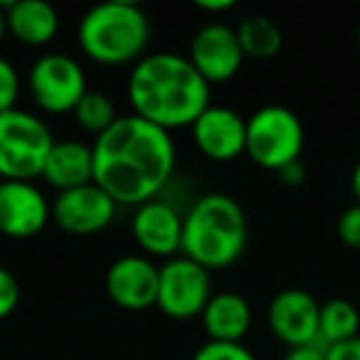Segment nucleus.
Instances as JSON below:
<instances>
[{
	"mask_svg": "<svg viewBox=\"0 0 360 360\" xmlns=\"http://www.w3.org/2000/svg\"><path fill=\"white\" fill-rule=\"evenodd\" d=\"M94 183L116 205L139 207L160 198L175 175L178 150L168 131L136 114L119 116L106 134L94 139Z\"/></svg>",
	"mask_w": 360,
	"mask_h": 360,
	"instance_id": "f257e3e1",
	"label": "nucleus"
},
{
	"mask_svg": "<svg viewBox=\"0 0 360 360\" xmlns=\"http://www.w3.org/2000/svg\"><path fill=\"white\" fill-rule=\"evenodd\" d=\"M212 86L188 55L150 52L131 67L126 96L136 116L163 131L191 129L210 106Z\"/></svg>",
	"mask_w": 360,
	"mask_h": 360,
	"instance_id": "f03ea898",
	"label": "nucleus"
},
{
	"mask_svg": "<svg viewBox=\"0 0 360 360\" xmlns=\"http://www.w3.org/2000/svg\"><path fill=\"white\" fill-rule=\"evenodd\" d=\"M247 240L250 225L245 207L227 193H205L195 198L183 215L180 255L207 271L237 264L247 250Z\"/></svg>",
	"mask_w": 360,
	"mask_h": 360,
	"instance_id": "7ed1b4c3",
	"label": "nucleus"
},
{
	"mask_svg": "<svg viewBox=\"0 0 360 360\" xmlns=\"http://www.w3.org/2000/svg\"><path fill=\"white\" fill-rule=\"evenodd\" d=\"M77 42L84 57L101 67L136 65L148 50L150 20L143 8L129 0L101 3L82 15Z\"/></svg>",
	"mask_w": 360,
	"mask_h": 360,
	"instance_id": "20e7f679",
	"label": "nucleus"
},
{
	"mask_svg": "<svg viewBox=\"0 0 360 360\" xmlns=\"http://www.w3.org/2000/svg\"><path fill=\"white\" fill-rule=\"evenodd\" d=\"M55 141L50 126L32 111L18 106L0 114V178L32 180L42 175Z\"/></svg>",
	"mask_w": 360,
	"mask_h": 360,
	"instance_id": "39448f33",
	"label": "nucleus"
},
{
	"mask_svg": "<svg viewBox=\"0 0 360 360\" xmlns=\"http://www.w3.org/2000/svg\"><path fill=\"white\" fill-rule=\"evenodd\" d=\"M306 131L301 119L281 104H266L247 119L245 153L259 168L279 173L294 160H301Z\"/></svg>",
	"mask_w": 360,
	"mask_h": 360,
	"instance_id": "423d86ee",
	"label": "nucleus"
},
{
	"mask_svg": "<svg viewBox=\"0 0 360 360\" xmlns=\"http://www.w3.org/2000/svg\"><path fill=\"white\" fill-rule=\"evenodd\" d=\"M27 91L45 114H72L89 91L86 72L77 57L67 52H47L32 62L27 72Z\"/></svg>",
	"mask_w": 360,
	"mask_h": 360,
	"instance_id": "0eeeda50",
	"label": "nucleus"
},
{
	"mask_svg": "<svg viewBox=\"0 0 360 360\" xmlns=\"http://www.w3.org/2000/svg\"><path fill=\"white\" fill-rule=\"evenodd\" d=\"M212 299V279L205 266L178 255L160 264L158 309L173 321H191L202 316Z\"/></svg>",
	"mask_w": 360,
	"mask_h": 360,
	"instance_id": "6e6552de",
	"label": "nucleus"
},
{
	"mask_svg": "<svg viewBox=\"0 0 360 360\" xmlns=\"http://www.w3.org/2000/svg\"><path fill=\"white\" fill-rule=\"evenodd\" d=\"M188 60L200 72L202 79L212 86L235 79L247 57L242 52L235 27L225 25V22H207L193 35Z\"/></svg>",
	"mask_w": 360,
	"mask_h": 360,
	"instance_id": "1a4fd4ad",
	"label": "nucleus"
},
{
	"mask_svg": "<svg viewBox=\"0 0 360 360\" xmlns=\"http://www.w3.org/2000/svg\"><path fill=\"white\" fill-rule=\"evenodd\" d=\"M52 220V202L32 180L0 183V235L11 240H30Z\"/></svg>",
	"mask_w": 360,
	"mask_h": 360,
	"instance_id": "9d476101",
	"label": "nucleus"
},
{
	"mask_svg": "<svg viewBox=\"0 0 360 360\" xmlns=\"http://www.w3.org/2000/svg\"><path fill=\"white\" fill-rule=\"evenodd\" d=\"M116 207L119 205L104 188H99L96 183H86V186L57 193L52 202V220L70 235L86 237L106 230L114 222Z\"/></svg>",
	"mask_w": 360,
	"mask_h": 360,
	"instance_id": "9b49d317",
	"label": "nucleus"
},
{
	"mask_svg": "<svg viewBox=\"0 0 360 360\" xmlns=\"http://www.w3.org/2000/svg\"><path fill=\"white\" fill-rule=\"evenodd\" d=\"M160 266L150 257L124 255L106 269V296L126 311H146L158 304Z\"/></svg>",
	"mask_w": 360,
	"mask_h": 360,
	"instance_id": "f8f14e48",
	"label": "nucleus"
},
{
	"mask_svg": "<svg viewBox=\"0 0 360 360\" xmlns=\"http://www.w3.org/2000/svg\"><path fill=\"white\" fill-rule=\"evenodd\" d=\"M131 235L143 255L173 259L183 247V212L165 198L143 202L131 217Z\"/></svg>",
	"mask_w": 360,
	"mask_h": 360,
	"instance_id": "ddd939ff",
	"label": "nucleus"
},
{
	"mask_svg": "<svg viewBox=\"0 0 360 360\" xmlns=\"http://www.w3.org/2000/svg\"><path fill=\"white\" fill-rule=\"evenodd\" d=\"M321 304L304 289H284L269 301L266 321L276 338L289 348L319 343Z\"/></svg>",
	"mask_w": 360,
	"mask_h": 360,
	"instance_id": "4468645a",
	"label": "nucleus"
},
{
	"mask_svg": "<svg viewBox=\"0 0 360 360\" xmlns=\"http://www.w3.org/2000/svg\"><path fill=\"white\" fill-rule=\"evenodd\" d=\"M191 131L198 150L215 163H230L247 148V119L230 106L210 104Z\"/></svg>",
	"mask_w": 360,
	"mask_h": 360,
	"instance_id": "2eb2a0df",
	"label": "nucleus"
},
{
	"mask_svg": "<svg viewBox=\"0 0 360 360\" xmlns=\"http://www.w3.org/2000/svg\"><path fill=\"white\" fill-rule=\"evenodd\" d=\"M60 193L94 183V150L75 139L55 141L42 165V175Z\"/></svg>",
	"mask_w": 360,
	"mask_h": 360,
	"instance_id": "dca6fc26",
	"label": "nucleus"
},
{
	"mask_svg": "<svg viewBox=\"0 0 360 360\" xmlns=\"http://www.w3.org/2000/svg\"><path fill=\"white\" fill-rule=\"evenodd\" d=\"M207 340L242 343L252 328V306L237 291H217L200 316Z\"/></svg>",
	"mask_w": 360,
	"mask_h": 360,
	"instance_id": "f3484780",
	"label": "nucleus"
},
{
	"mask_svg": "<svg viewBox=\"0 0 360 360\" xmlns=\"http://www.w3.org/2000/svg\"><path fill=\"white\" fill-rule=\"evenodd\" d=\"M6 8L8 35L25 47H45L60 32V13L47 0H18Z\"/></svg>",
	"mask_w": 360,
	"mask_h": 360,
	"instance_id": "a211bd4d",
	"label": "nucleus"
},
{
	"mask_svg": "<svg viewBox=\"0 0 360 360\" xmlns=\"http://www.w3.org/2000/svg\"><path fill=\"white\" fill-rule=\"evenodd\" d=\"M235 30L240 37L242 52L250 60L266 62L279 55L281 45H284L279 25L269 15H247Z\"/></svg>",
	"mask_w": 360,
	"mask_h": 360,
	"instance_id": "6ab92c4d",
	"label": "nucleus"
},
{
	"mask_svg": "<svg viewBox=\"0 0 360 360\" xmlns=\"http://www.w3.org/2000/svg\"><path fill=\"white\" fill-rule=\"evenodd\" d=\"M358 333H360V314L350 301L330 299L326 304H321L319 343L323 348L353 340L358 338Z\"/></svg>",
	"mask_w": 360,
	"mask_h": 360,
	"instance_id": "aec40b11",
	"label": "nucleus"
},
{
	"mask_svg": "<svg viewBox=\"0 0 360 360\" xmlns=\"http://www.w3.org/2000/svg\"><path fill=\"white\" fill-rule=\"evenodd\" d=\"M72 116H75V121L79 124V129L91 134L94 139L106 134V131L116 124V119H119L116 104L111 101V96L104 94V91H94V89L86 91L84 99L72 111Z\"/></svg>",
	"mask_w": 360,
	"mask_h": 360,
	"instance_id": "412c9836",
	"label": "nucleus"
},
{
	"mask_svg": "<svg viewBox=\"0 0 360 360\" xmlns=\"http://www.w3.org/2000/svg\"><path fill=\"white\" fill-rule=\"evenodd\" d=\"M20 89H22V79L18 67L11 60H6V57H0V114L18 109Z\"/></svg>",
	"mask_w": 360,
	"mask_h": 360,
	"instance_id": "4be33fe9",
	"label": "nucleus"
},
{
	"mask_svg": "<svg viewBox=\"0 0 360 360\" xmlns=\"http://www.w3.org/2000/svg\"><path fill=\"white\" fill-rule=\"evenodd\" d=\"M191 360H257L245 343H217L207 340L193 353Z\"/></svg>",
	"mask_w": 360,
	"mask_h": 360,
	"instance_id": "5701e85b",
	"label": "nucleus"
},
{
	"mask_svg": "<svg viewBox=\"0 0 360 360\" xmlns=\"http://www.w3.org/2000/svg\"><path fill=\"white\" fill-rule=\"evenodd\" d=\"M18 306H20V281L11 269L0 266V321L13 316Z\"/></svg>",
	"mask_w": 360,
	"mask_h": 360,
	"instance_id": "b1692460",
	"label": "nucleus"
},
{
	"mask_svg": "<svg viewBox=\"0 0 360 360\" xmlns=\"http://www.w3.org/2000/svg\"><path fill=\"white\" fill-rule=\"evenodd\" d=\"M335 232H338L343 245L360 250V205H350L348 210L340 212L338 222H335Z\"/></svg>",
	"mask_w": 360,
	"mask_h": 360,
	"instance_id": "393cba45",
	"label": "nucleus"
},
{
	"mask_svg": "<svg viewBox=\"0 0 360 360\" xmlns=\"http://www.w3.org/2000/svg\"><path fill=\"white\" fill-rule=\"evenodd\" d=\"M326 360H360V335L338 345L326 348Z\"/></svg>",
	"mask_w": 360,
	"mask_h": 360,
	"instance_id": "a878e982",
	"label": "nucleus"
},
{
	"mask_svg": "<svg viewBox=\"0 0 360 360\" xmlns=\"http://www.w3.org/2000/svg\"><path fill=\"white\" fill-rule=\"evenodd\" d=\"M281 360H326V348L321 343L299 345V348H289Z\"/></svg>",
	"mask_w": 360,
	"mask_h": 360,
	"instance_id": "bb28decb",
	"label": "nucleus"
},
{
	"mask_svg": "<svg viewBox=\"0 0 360 360\" xmlns=\"http://www.w3.org/2000/svg\"><path fill=\"white\" fill-rule=\"evenodd\" d=\"M279 180L289 188L301 186V183L306 180V165L301 163V160H294V163H289L286 168L279 170Z\"/></svg>",
	"mask_w": 360,
	"mask_h": 360,
	"instance_id": "cd10ccee",
	"label": "nucleus"
},
{
	"mask_svg": "<svg viewBox=\"0 0 360 360\" xmlns=\"http://www.w3.org/2000/svg\"><path fill=\"white\" fill-rule=\"evenodd\" d=\"M198 11H205V13H227L235 8V0H200V3H195Z\"/></svg>",
	"mask_w": 360,
	"mask_h": 360,
	"instance_id": "c85d7f7f",
	"label": "nucleus"
},
{
	"mask_svg": "<svg viewBox=\"0 0 360 360\" xmlns=\"http://www.w3.org/2000/svg\"><path fill=\"white\" fill-rule=\"evenodd\" d=\"M350 193L355 198V205H360V160L355 163L353 175H350Z\"/></svg>",
	"mask_w": 360,
	"mask_h": 360,
	"instance_id": "c756f323",
	"label": "nucleus"
},
{
	"mask_svg": "<svg viewBox=\"0 0 360 360\" xmlns=\"http://www.w3.org/2000/svg\"><path fill=\"white\" fill-rule=\"evenodd\" d=\"M8 35V20H6V8L0 6V45H3V40H6Z\"/></svg>",
	"mask_w": 360,
	"mask_h": 360,
	"instance_id": "7c9ffc66",
	"label": "nucleus"
},
{
	"mask_svg": "<svg viewBox=\"0 0 360 360\" xmlns=\"http://www.w3.org/2000/svg\"><path fill=\"white\" fill-rule=\"evenodd\" d=\"M355 37H358V45H360V25H358V32H355Z\"/></svg>",
	"mask_w": 360,
	"mask_h": 360,
	"instance_id": "2f4dec72",
	"label": "nucleus"
},
{
	"mask_svg": "<svg viewBox=\"0 0 360 360\" xmlns=\"http://www.w3.org/2000/svg\"><path fill=\"white\" fill-rule=\"evenodd\" d=\"M0 183H3V178H0Z\"/></svg>",
	"mask_w": 360,
	"mask_h": 360,
	"instance_id": "473e14b6",
	"label": "nucleus"
}]
</instances>
